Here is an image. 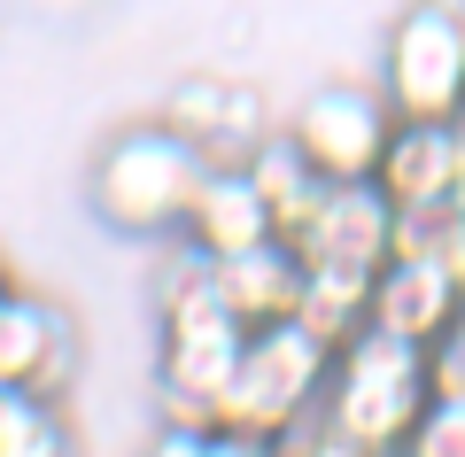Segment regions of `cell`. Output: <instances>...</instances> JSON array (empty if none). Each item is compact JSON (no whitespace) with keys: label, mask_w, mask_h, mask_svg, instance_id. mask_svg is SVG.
Listing matches in <instances>:
<instances>
[{"label":"cell","mask_w":465,"mask_h":457,"mask_svg":"<svg viewBox=\"0 0 465 457\" xmlns=\"http://www.w3.org/2000/svg\"><path fill=\"white\" fill-rule=\"evenodd\" d=\"M202 171H210V155L171 116H140V124L101 140L85 194H94V217L124 241H179Z\"/></svg>","instance_id":"obj_1"},{"label":"cell","mask_w":465,"mask_h":457,"mask_svg":"<svg viewBox=\"0 0 465 457\" xmlns=\"http://www.w3.org/2000/svg\"><path fill=\"white\" fill-rule=\"evenodd\" d=\"M427 403H434V388H427V349H419V342H396V333H381V326H365L357 342L333 349L326 395H318V411H326V419L341 426L365 457L403 450L411 426L427 419Z\"/></svg>","instance_id":"obj_2"},{"label":"cell","mask_w":465,"mask_h":457,"mask_svg":"<svg viewBox=\"0 0 465 457\" xmlns=\"http://www.w3.org/2000/svg\"><path fill=\"white\" fill-rule=\"evenodd\" d=\"M326 364H333V349L318 342L302 318L249 326L241 364H232L225 395H217V426H241V434L280 442L302 411H318V395H326Z\"/></svg>","instance_id":"obj_3"},{"label":"cell","mask_w":465,"mask_h":457,"mask_svg":"<svg viewBox=\"0 0 465 457\" xmlns=\"http://www.w3.org/2000/svg\"><path fill=\"white\" fill-rule=\"evenodd\" d=\"M396 116L458 124L465 116V8L458 0H411L381 39V78Z\"/></svg>","instance_id":"obj_4"},{"label":"cell","mask_w":465,"mask_h":457,"mask_svg":"<svg viewBox=\"0 0 465 457\" xmlns=\"http://www.w3.org/2000/svg\"><path fill=\"white\" fill-rule=\"evenodd\" d=\"M249 326L217 303V311L155 318V426H217V395H225L232 364H241Z\"/></svg>","instance_id":"obj_5"},{"label":"cell","mask_w":465,"mask_h":457,"mask_svg":"<svg viewBox=\"0 0 465 457\" xmlns=\"http://www.w3.org/2000/svg\"><path fill=\"white\" fill-rule=\"evenodd\" d=\"M388 132H396L388 94H381V85H349V78H333V85H318V94H302L295 116H287V140L311 155V171H318L326 186L372 179Z\"/></svg>","instance_id":"obj_6"},{"label":"cell","mask_w":465,"mask_h":457,"mask_svg":"<svg viewBox=\"0 0 465 457\" xmlns=\"http://www.w3.org/2000/svg\"><path fill=\"white\" fill-rule=\"evenodd\" d=\"M302 272H381L396 256V202L372 179H341L318 194L311 225L295 233Z\"/></svg>","instance_id":"obj_7"},{"label":"cell","mask_w":465,"mask_h":457,"mask_svg":"<svg viewBox=\"0 0 465 457\" xmlns=\"http://www.w3.org/2000/svg\"><path fill=\"white\" fill-rule=\"evenodd\" d=\"M70 373H78V326L54 294L8 287L0 303V380L24 395H63Z\"/></svg>","instance_id":"obj_8"},{"label":"cell","mask_w":465,"mask_h":457,"mask_svg":"<svg viewBox=\"0 0 465 457\" xmlns=\"http://www.w3.org/2000/svg\"><path fill=\"white\" fill-rule=\"evenodd\" d=\"M179 241L202 248L210 263H225V256H249V248L280 241V225H272L264 194H256V179L241 164H210V171H202V186H194V202H186Z\"/></svg>","instance_id":"obj_9"},{"label":"cell","mask_w":465,"mask_h":457,"mask_svg":"<svg viewBox=\"0 0 465 457\" xmlns=\"http://www.w3.org/2000/svg\"><path fill=\"white\" fill-rule=\"evenodd\" d=\"M458 311H465V294H458V279H450L442 256H388L372 272V326L396 333V342L427 349Z\"/></svg>","instance_id":"obj_10"},{"label":"cell","mask_w":465,"mask_h":457,"mask_svg":"<svg viewBox=\"0 0 465 457\" xmlns=\"http://www.w3.org/2000/svg\"><path fill=\"white\" fill-rule=\"evenodd\" d=\"M372 186H381L396 210H450V186H458V124L396 116L381 164H372Z\"/></svg>","instance_id":"obj_11"},{"label":"cell","mask_w":465,"mask_h":457,"mask_svg":"<svg viewBox=\"0 0 465 457\" xmlns=\"http://www.w3.org/2000/svg\"><path fill=\"white\" fill-rule=\"evenodd\" d=\"M217 294H225V311L241 318V326H280V318H295V303H302L295 241H264V248H249V256H225L217 263Z\"/></svg>","instance_id":"obj_12"},{"label":"cell","mask_w":465,"mask_h":457,"mask_svg":"<svg viewBox=\"0 0 465 457\" xmlns=\"http://www.w3.org/2000/svg\"><path fill=\"white\" fill-rule=\"evenodd\" d=\"M171 124L186 132V140L210 155V164H241L256 140H264V109H256V94H241V85H210V78H194V85H179V101H171Z\"/></svg>","instance_id":"obj_13"},{"label":"cell","mask_w":465,"mask_h":457,"mask_svg":"<svg viewBox=\"0 0 465 457\" xmlns=\"http://www.w3.org/2000/svg\"><path fill=\"white\" fill-rule=\"evenodd\" d=\"M241 171L256 179V194H264V210H272V225H280V241H295V233L311 225V210H318V194H326V179H318L311 155L287 140V124L264 132V140L241 155Z\"/></svg>","instance_id":"obj_14"},{"label":"cell","mask_w":465,"mask_h":457,"mask_svg":"<svg viewBox=\"0 0 465 457\" xmlns=\"http://www.w3.org/2000/svg\"><path fill=\"white\" fill-rule=\"evenodd\" d=\"M295 318L318 333L326 349L357 342L372 326V272H302V303Z\"/></svg>","instance_id":"obj_15"},{"label":"cell","mask_w":465,"mask_h":457,"mask_svg":"<svg viewBox=\"0 0 465 457\" xmlns=\"http://www.w3.org/2000/svg\"><path fill=\"white\" fill-rule=\"evenodd\" d=\"M0 457H78V426H70L63 395H24Z\"/></svg>","instance_id":"obj_16"},{"label":"cell","mask_w":465,"mask_h":457,"mask_svg":"<svg viewBox=\"0 0 465 457\" xmlns=\"http://www.w3.org/2000/svg\"><path fill=\"white\" fill-rule=\"evenodd\" d=\"M427 388L434 403H465V311L427 342Z\"/></svg>","instance_id":"obj_17"},{"label":"cell","mask_w":465,"mask_h":457,"mask_svg":"<svg viewBox=\"0 0 465 457\" xmlns=\"http://www.w3.org/2000/svg\"><path fill=\"white\" fill-rule=\"evenodd\" d=\"M403 457H465V403H427V419L411 426Z\"/></svg>","instance_id":"obj_18"},{"label":"cell","mask_w":465,"mask_h":457,"mask_svg":"<svg viewBox=\"0 0 465 457\" xmlns=\"http://www.w3.org/2000/svg\"><path fill=\"white\" fill-rule=\"evenodd\" d=\"M280 457H365V450H357V442H349L326 411H302V419L280 434Z\"/></svg>","instance_id":"obj_19"},{"label":"cell","mask_w":465,"mask_h":457,"mask_svg":"<svg viewBox=\"0 0 465 457\" xmlns=\"http://www.w3.org/2000/svg\"><path fill=\"white\" fill-rule=\"evenodd\" d=\"M202 457H280V442L241 434V426H210V434H202Z\"/></svg>","instance_id":"obj_20"},{"label":"cell","mask_w":465,"mask_h":457,"mask_svg":"<svg viewBox=\"0 0 465 457\" xmlns=\"http://www.w3.org/2000/svg\"><path fill=\"white\" fill-rule=\"evenodd\" d=\"M140 457H202V434L194 426H155V442Z\"/></svg>","instance_id":"obj_21"},{"label":"cell","mask_w":465,"mask_h":457,"mask_svg":"<svg viewBox=\"0 0 465 457\" xmlns=\"http://www.w3.org/2000/svg\"><path fill=\"white\" fill-rule=\"evenodd\" d=\"M442 263H450V279H458V294H465V217L450 225V248H442Z\"/></svg>","instance_id":"obj_22"},{"label":"cell","mask_w":465,"mask_h":457,"mask_svg":"<svg viewBox=\"0 0 465 457\" xmlns=\"http://www.w3.org/2000/svg\"><path fill=\"white\" fill-rule=\"evenodd\" d=\"M16 403H24V388H8V380H0V442H8V426H16Z\"/></svg>","instance_id":"obj_23"},{"label":"cell","mask_w":465,"mask_h":457,"mask_svg":"<svg viewBox=\"0 0 465 457\" xmlns=\"http://www.w3.org/2000/svg\"><path fill=\"white\" fill-rule=\"evenodd\" d=\"M450 210L465 217V116H458V186H450Z\"/></svg>","instance_id":"obj_24"},{"label":"cell","mask_w":465,"mask_h":457,"mask_svg":"<svg viewBox=\"0 0 465 457\" xmlns=\"http://www.w3.org/2000/svg\"><path fill=\"white\" fill-rule=\"evenodd\" d=\"M8 287H16V279H8V263H0V303H8Z\"/></svg>","instance_id":"obj_25"}]
</instances>
